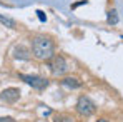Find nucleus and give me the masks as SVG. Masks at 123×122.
<instances>
[{"label": "nucleus", "instance_id": "nucleus-3", "mask_svg": "<svg viewBox=\"0 0 123 122\" xmlns=\"http://www.w3.org/2000/svg\"><path fill=\"white\" fill-rule=\"evenodd\" d=\"M48 67H50V70H52L53 75H63V74L68 70L67 60H65L62 55H53V57L48 60Z\"/></svg>", "mask_w": 123, "mask_h": 122}, {"label": "nucleus", "instance_id": "nucleus-9", "mask_svg": "<svg viewBox=\"0 0 123 122\" xmlns=\"http://www.w3.org/2000/svg\"><path fill=\"white\" fill-rule=\"evenodd\" d=\"M0 23H3V25L8 27V29H15V27H17V22L13 20V19H10V17H3V15H0Z\"/></svg>", "mask_w": 123, "mask_h": 122}, {"label": "nucleus", "instance_id": "nucleus-13", "mask_svg": "<svg viewBox=\"0 0 123 122\" xmlns=\"http://www.w3.org/2000/svg\"><path fill=\"white\" fill-rule=\"evenodd\" d=\"M97 122H108L106 119H100V121H97Z\"/></svg>", "mask_w": 123, "mask_h": 122}, {"label": "nucleus", "instance_id": "nucleus-4", "mask_svg": "<svg viewBox=\"0 0 123 122\" xmlns=\"http://www.w3.org/2000/svg\"><path fill=\"white\" fill-rule=\"evenodd\" d=\"M20 79L25 80L28 85H32L33 89H37V90H42L48 85V80L43 79V77H38V75H20Z\"/></svg>", "mask_w": 123, "mask_h": 122}, {"label": "nucleus", "instance_id": "nucleus-2", "mask_svg": "<svg viewBox=\"0 0 123 122\" xmlns=\"http://www.w3.org/2000/svg\"><path fill=\"white\" fill-rule=\"evenodd\" d=\"M95 110H97V105H95V102L92 100L90 97L82 95V97L78 99V102H77V112H78L80 115L88 117V115H92Z\"/></svg>", "mask_w": 123, "mask_h": 122}, {"label": "nucleus", "instance_id": "nucleus-5", "mask_svg": "<svg viewBox=\"0 0 123 122\" xmlns=\"http://www.w3.org/2000/svg\"><path fill=\"white\" fill-rule=\"evenodd\" d=\"M0 99H2L3 102L13 104V102H17L18 99H20V90L15 89V87H8V89H5V90L0 92Z\"/></svg>", "mask_w": 123, "mask_h": 122}, {"label": "nucleus", "instance_id": "nucleus-7", "mask_svg": "<svg viewBox=\"0 0 123 122\" xmlns=\"http://www.w3.org/2000/svg\"><path fill=\"white\" fill-rule=\"evenodd\" d=\"M62 85H65V87H68V89H78V87L82 85V82L78 80L77 77H65V79L62 80Z\"/></svg>", "mask_w": 123, "mask_h": 122}, {"label": "nucleus", "instance_id": "nucleus-10", "mask_svg": "<svg viewBox=\"0 0 123 122\" xmlns=\"http://www.w3.org/2000/svg\"><path fill=\"white\" fill-rule=\"evenodd\" d=\"M53 122H73V117L72 115H68V114H58Z\"/></svg>", "mask_w": 123, "mask_h": 122}, {"label": "nucleus", "instance_id": "nucleus-11", "mask_svg": "<svg viewBox=\"0 0 123 122\" xmlns=\"http://www.w3.org/2000/svg\"><path fill=\"white\" fill-rule=\"evenodd\" d=\"M37 15H38V19H40L42 22H45V20H47V15H45V14H43L42 10H37Z\"/></svg>", "mask_w": 123, "mask_h": 122}, {"label": "nucleus", "instance_id": "nucleus-1", "mask_svg": "<svg viewBox=\"0 0 123 122\" xmlns=\"http://www.w3.org/2000/svg\"><path fill=\"white\" fill-rule=\"evenodd\" d=\"M32 54L38 60H50L55 55L53 42L48 37H35L32 40Z\"/></svg>", "mask_w": 123, "mask_h": 122}, {"label": "nucleus", "instance_id": "nucleus-12", "mask_svg": "<svg viewBox=\"0 0 123 122\" xmlns=\"http://www.w3.org/2000/svg\"><path fill=\"white\" fill-rule=\"evenodd\" d=\"M0 122H17V121L12 117H0Z\"/></svg>", "mask_w": 123, "mask_h": 122}, {"label": "nucleus", "instance_id": "nucleus-8", "mask_svg": "<svg viewBox=\"0 0 123 122\" xmlns=\"http://www.w3.org/2000/svg\"><path fill=\"white\" fill-rule=\"evenodd\" d=\"M106 22H108L110 25H117V23H118V14H117V10H115V8H111V10L108 12Z\"/></svg>", "mask_w": 123, "mask_h": 122}, {"label": "nucleus", "instance_id": "nucleus-6", "mask_svg": "<svg viewBox=\"0 0 123 122\" xmlns=\"http://www.w3.org/2000/svg\"><path fill=\"white\" fill-rule=\"evenodd\" d=\"M30 50L25 47V45H17L15 49H13V57L15 59H18V60H28L30 59Z\"/></svg>", "mask_w": 123, "mask_h": 122}]
</instances>
